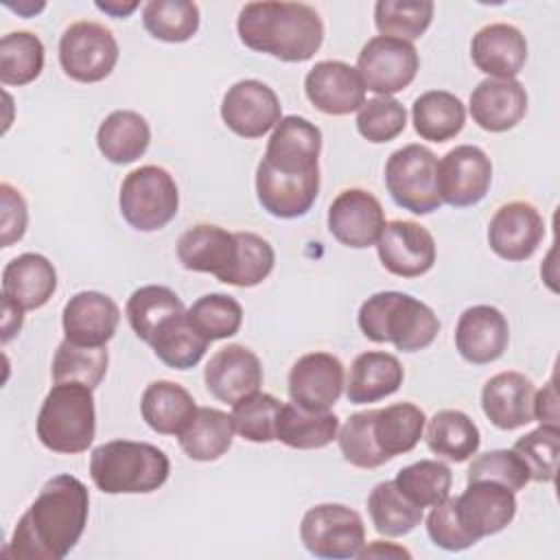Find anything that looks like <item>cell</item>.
I'll return each mask as SVG.
<instances>
[{"label": "cell", "instance_id": "obj_1", "mask_svg": "<svg viewBox=\"0 0 560 560\" xmlns=\"http://www.w3.org/2000/svg\"><path fill=\"white\" fill-rule=\"evenodd\" d=\"M90 494L74 475L50 477L2 549L13 560H63L83 536Z\"/></svg>", "mask_w": 560, "mask_h": 560}, {"label": "cell", "instance_id": "obj_2", "mask_svg": "<svg viewBox=\"0 0 560 560\" xmlns=\"http://www.w3.org/2000/svg\"><path fill=\"white\" fill-rule=\"evenodd\" d=\"M238 39L280 61H308L324 42V22L319 13L304 2H247L236 20Z\"/></svg>", "mask_w": 560, "mask_h": 560}, {"label": "cell", "instance_id": "obj_3", "mask_svg": "<svg viewBox=\"0 0 560 560\" xmlns=\"http://www.w3.org/2000/svg\"><path fill=\"white\" fill-rule=\"evenodd\" d=\"M361 332L374 343H394L400 352H418L433 343L440 319L433 308L402 291L370 295L357 315Z\"/></svg>", "mask_w": 560, "mask_h": 560}, {"label": "cell", "instance_id": "obj_4", "mask_svg": "<svg viewBox=\"0 0 560 560\" xmlns=\"http://www.w3.org/2000/svg\"><path fill=\"white\" fill-rule=\"evenodd\" d=\"M168 475V455L149 442L112 440L90 455V477L105 494H149L160 490Z\"/></svg>", "mask_w": 560, "mask_h": 560}, {"label": "cell", "instance_id": "obj_5", "mask_svg": "<svg viewBox=\"0 0 560 560\" xmlns=\"http://www.w3.org/2000/svg\"><path fill=\"white\" fill-rule=\"evenodd\" d=\"M35 431L52 453L74 455L88 451L96 433L92 389L81 383H55L39 407Z\"/></svg>", "mask_w": 560, "mask_h": 560}, {"label": "cell", "instance_id": "obj_6", "mask_svg": "<svg viewBox=\"0 0 560 560\" xmlns=\"http://www.w3.org/2000/svg\"><path fill=\"white\" fill-rule=\"evenodd\" d=\"M122 219L138 232L166 228L179 210V190L173 175L155 164L133 168L120 184Z\"/></svg>", "mask_w": 560, "mask_h": 560}, {"label": "cell", "instance_id": "obj_7", "mask_svg": "<svg viewBox=\"0 0 560 560\" xmlns=\"http://www.w3.org/2000/svg\"><path fill=\"white\" fill-rule=\"evenodd\" d=\"M438 164V155L429 147L405 144L396 149L385 162V186L394 203L420 217L440 210Z\"/></svg>", "mask_w": 560, "mask_h": 560}, {"label": "cell", "instance_id": "obj_8", "mask_svg": "<svg viewBox=\"0 0 560 560\" xmlns=\"http://www.w3.org/2000/svg\"><path fill=\"white\" fill-rule=\"evenodd\" d=\"M300 540L317 558H357L365 545V525L348 505L319 503L302 516Z\"/></svg>", "mask_w": 560, "mask_h": 560}, {"label": "cell", "instance_id": "obj_9", "mask_svg": "<svg viewBox=\"0 0 560 560\" xmlns=\"http://www.w3.org/2000/svg\"><path fill=\"white\" fill-rule=\"evenodd\" d=\"M116 61L118 42L98 22H72L59 37V63L72 81L98 83L112 74Z\"/></svg>", "mask_w": 560, "mask_h": 560}, {"label": "cell", "instance_id": "obj_10", "mask_svg": "<svg viewBox=\"0 0 560 560\" xmlns=\"http://www.w3.org/2000/svg\"><path fill=\"white\" fill-rule=\"evenodd\" d=\"M420 57L411 42L376 35L363 44L357 57V72L365 90L392 96L405 90L418 74Z\"/></svg>", "mask_w": 560, "mask_h": 560}, {"label": "cell", "instance_id": "obj_11", "mask_svg": "<svg viewBox=\"0 0 560 560\" xmlns=\"http://www.w3.org/2000/svg\"><path fill=\"white\" fill-rule=\"evenodd\" d=\"M451 501L453 514L472 545L503 532L516 516V492L488 479L466 481V490Z\"/></svg>", "mask_w": 560, "mask_h": 560}, {"label": "cell", "instance_id": "obj_12", "mask_svg": "<svg viewBox=\"0 0 560 560\" xmlns=\"http://www.w3.org/2000/svg\"><path fill=\"white\" fill-rule=\"evenodd\" d=\"M322 131L304 116H282L273 127L260 160L269 171L284 177L319 175Z\"/></svg>", "mask_w": 560, "mask_h": 560}, {"label": "cell", "instance_id": "obj_13", "mask_svg": "<svg viewBox=\"0 0 560 560\" xmlns=\"http://www.w3.org/2000/svg\"><path fill=\"white\" fill-rule=\"evenodd\" d=\"M221 118L232 133L254 140L280 122L282 105L267 83L241 79L223 94Z\"/></svg>", "mask_w": 560, "mask_h": 560}, {"label": "cell", "instance_id": "obj_14", "mask_svg": "<svg viewBox=\"0 0 560 560\" xmlns=\"http://www.w3.org/2000/svg\"><path fill=\"white\" fill-rule=\"evenodd\" d=\"M492 184V162L475 144H457L438 164V188L442 203L468 208L479 203Z\"/></svg>", "mask_w": 560, "mask_h": 560}, {"label": "cell", "instance_id": "obj_15", "mask_svg": "<svg viewBox=\"0 0 560 560\" xmlns=\"http://www.w3.org/2000/svg\"><path fill=\"white\" fill-rule=\"evenodd\" d=\"M177 260L188 271L212 273L219 282L232 284L238 267L236 234L212 223H197L179 236Z\"/></svg>", "mask_w": 560, "mask_h": 560}, {"label": "cell", "instance_id": "obj_16", "mask_svg": "<svg viewBox=\"0 0 560 560\" xmlns=\"http://www.w3.org/2000/svg\"><path fill=\"white\" fill-rule=\"evenodd\" d=\"M383 228L385 210L365 188H346L328 206V232L350 249L376 245Z\"/></svg>", "mask_w": 560, "mask_h": 560}, {"label": "cell", "instance_id": "obj_17", "mask_svg": "<svg viewBox=\"0 0 560 560\" xmlns=\"http://www.w3.org/2000/svg\"><path fill=\"white\" fill-rule=\"evenodd\" d=\"M542 238L545 219L529 201L503 203L488 223V245L508 262L532 258Z\"/></svg>", "mask_w": 560, "mask_h": 560}, {"label": "cell", "instance_id": "obj_18", "mask_svg": "<svg viewBox=\"0 0 560 560\" xmlns=\"http://www.w3.org/2000/svg\"><path fill=\"white\" fill-rule=\"evenodd\" d=\"M376 252L381 265L398 278L424 276L435 262V241L431 232L416 221H389L385 223Z\"/></svg>", "mask_w": 560, "mask_h": 560}, {"label": "cell", "instance_id": "obj_19", "mask_svg": "<svg viewBox=\"0 0 560 560\" xmlns=\"http://www.w3.org/2000/svg\"><path fill=\"white\" fill-rule=\"evenodd\" d=\"M346 387L343 363L330 352H308L289 372V398L308 411H328Z\"/></svg>", "mask_w": 560, "mask_h": 560}, {"label": "cell", "instance_id": "obj_20", "mask_svg": "<svg viewBox=\"0 0 560 560\" xmlns=\"http://www.w3.org/2000/svg\"><path fill=\"white\" fill-rule=\"evenodd\" d=\"M306 98L328 116H346L359 112L365 103V85L357 68L346 61H317L304 77Z\"/></svg>", "mask_w": 560, "mask_h": 560}, {"label": "cell", "instance_id": "obj_21", "mask_svg": "<svg viewBox=\"0 0 560 560\" xmlns=\"http://www.w3.org/2000/svg\"><path fill=\"white\" fill-rule=\"evenodd\" d=\"M203 381L217 400L234 405L260 389L262 365L247 346L230 343L210 357L203 368Z\"/></svg>", "mask_w": 560, "mask_h": 560}, {"label": "cell", "instance_id": "obj_22", "mask_svg": "<svg viewBox=\"0 0 560 560\" xmlns=\"http://www.w3.org/2000/svg\"><path fill=\"white\" fill-rule=\"evenodd\" d=\"M510 341L505 315L490 304L468 306L455 326V348L464 361L486 365L497 361Z\"/></svg>", "mask_w": 560, "mask_h": 560}, {"label": "cell", "instance_id": "obj_23", "mask_svg": "<svg viewBox=\"0 0 560 560\" xmlns=\"http://www.w3.org/2000/svg\"><path fill=\"white\" fill-rule=\"evenodd\" d=\"M118 322V304L101 291H79L61 311L63 335L79 346H105L114 337Z\"/></svg>", "mask_w": 560, "mask_h": 560}, {"label": "cell", "instance_id": "obj_24", "mask_svg": "<svg viewBox=\"0 0 560 560\" xmlns=\"http://www.w3.org/2000/svg\"><path fill=\"white\" fill-rule=\"evenodd\" d=\"M468 109L483 131L503 133L527 114L525 85L516 79H483L470 92Z\"/></svg>", "mask_w": 560, "mask_h": 560}, {"label": "cell", "instance_id": "obj_25", "mask_svg": "<svg viewBox=\"0 0 560 560\" xmlns=\"http://www.w3.org/2000/svg\"><path fill=\"white\" fill-rule=\"evenodd\" d=\"M470 57L490 79H514L527 61V39L516 26L492 22L472 35Z\"/></svg>", "mask_w": 560, "mask_h": 560}, {"label": "cell", "instance_id": "obj_26", "mask_svg": "<svg viewBox=\"0 0 560 560\" xmlns=\"http://www.w3.org/2000/svg\"><path fill=\"white\" fill-rule=\"evenodd\" d=\"M534 383L514 370L490 376L481 389V409L501 431H514L534 420Z\"/></svg>", "mask_w": 560, "mask_h": 560}, {"label": "cell", "instance_id": "obj_27", "mask_svg": "<svg viewBox=\"0 0 560 560\" xmlns=\"http://www.w3.org/2000/svg\"><path fill=\"white\" fill-rule=\"evenodd\" d=\"M57 291L55 265L35 252L9 260L2 269V298L24 311L42 308Z\"/></svg>", "mask_w": 560, "mask_h": 560}, {"label": "cell", "instance_id": "obj_28", "mask_svg": "<svg viewBox=\"0 0 560 560\" xmlns=\"http://www.w3.org/2000/svg\"><path fill=\"white\" fill-rule=\"evenodd\" d=\"M319 195V175L284 177L258 162L256 166V197L262 210L276 219L304 217Z\"/></svg>", "mask_w": 560, "mask_h": 560}, {"label": "cell", "instance_id": "obj_29", "mask_svg": "<svg viewBox=\"0 0 560 560\" xmlns=\"http://www.w3.org/2000/svg\"><path fill=\"white\" fill-rule=\"evenodd\" d=\"M405 370L400 361L381 350L361 352L352 365L346 381V396L352 405H368L383 400L400 389Z\"/></svg>", "mask_w": 560, "mask_h": 560}, {"label": "cell", "instance_id": "obj_30", "mask_svg": "<svg viewBox=\"0 0 560 560\" xmlns=\"http://www.w3.org/2000/svg\"><path fill=\"white\" fill-rule=\"evenodd\" d=\"M195 398L186 387L173 381H153L140 398L142 420L162 435H179L197 413Z\"/></svg>", "mask_w": 560, "mask_h": 560}, {"label": "cell", "instance_id": "obj_31", "mask_svg": "<svg viewBox=\"0 0 560 560\" xmlns=\"http://www.w3.org/2000/svg\"><path fill=\"white\" fill-rule=\"evenodd\" d=\"M151 142L147 118L131 109H116L101 122L96 147L112 164H131L142 158Z\"/></svg>", "mask_w": 560, "mask_h": 560}, {"label": "cell", "instance_id": "obj_32", "mask_svg": "<svg viewBox=\"0 0 560 560\" xmlns=\"http://www.w3.org/2000/svg\"><path fill=\"white\" fill-rule=\"evenodd\" d=\"M339 433V418L332 411H308L284 402L276 422V440L289 448L313 451L328 446Z\"/></svg>", "mask_w": 560, "mask_h": 560}, {"label": "cell", "instance_id": "obj_33", "mask_svg": "<svg viewBox=\"0 0 560 560\" xmlns=\"http://www.w3.org/2000/svg\"><path fill=\"white\" fill-rule=\"evenodd\" d=\"M411 120L422 140L446 142L464 129L466 107L446 90H429L413 101Z\"/></svg>", "mask_w": 560, "mask_h": 560}, {"label": "cell", "instance_id": "obj_34", "mask_svg": "<svg viewBox=\"0 0 560 560\" xmlns=\"http://www.w3.org/2000/svg\"><path fill=\"white\" fill-rule=\"evenodd\" d=\"M427 416L413 402H394L374 409V442L387 462L396 455L409 453L422 438Z\"/></svg>", "mask_w": 560, "mask_h": 560}, {"label": "cell", "instance_id": "obj_35", "mask_svg": "<svg viewBox=\"0 0 560 560\" xmlns=\"http://www.w3.org/2000/svg\"><path fill=\"white\" fill-rule=\"evenodd\" d=\"M481 444V433L477 424L459 409H440L427 424V446L438 457L448 462L470 459Z\"/></svg>", "mask_w": 560, "mask_h": 560}, {"label": "cell", "instance_id": "obj_36", "mask_svg": "<svg viewBox=\"0 0 560 560\" xmlns=\"http://www.w3.org/2000/svg\"><path fill=\"white\" fill-rule=\"evenodd\" d=\"M177 440L186 457L195 462H214L232 446V416L214 407H199L192 422L177 435Z\"/></svg>", "mask_w": 560, "mask_h": 560}, {"label": "cell", "instance_id": "obj_37", "mask_svg": "<svg viewBox=\"0 0 560 560\" xmlns=\"http://www.w3.org/2000/svg\"><path fill=\"white\" fill-rule=\"evenodd\" d=\"M179 295L162 284H144L131 293L125 306L127 322L138 339L151 343L155 332L175 315L184 313Z\"/></svg>", "mask_w": 560, "mask_h": 560}, {"label": "cell", "instance_id": "obj_38", "mask_svg": "<svg viewBox=\"0 0 560 560\" xmlns=\"http://www.w3.org/2000/svg\"><path fill=\"white\" fill-rule=\"evenodd\" d=\"M424 508L407 499L396 481H381L368 494V514L378 534L398 538L416 529L424 516Z\"/></svg>", "mask_w": 560, "mask_h": 560}, {"label": "cell", "instance_id": "obj_39", "mask_svg": "<svg viewBox=\"0 0 560 560\" xmlns=\"http://www.w3.org/2000/svg\"><path fill=\"white\" fill-rule=\"evenodd\" d=\"M208 339L190 324L186 311L171 317L149 343L155 357L173 370L195 368L208 350Z\"/></svg>", "mask_w": 560, "mask_h": 560}, {"label": "cell", "instance_id": "obj_40", "mask_svg": "<svg viewBox=\"0 0 560 560\" xmlns=\"http://www.w3.org/2000/svg\"><path fill=\"white\" fill-rule=\"evenodd\" d=\"M109 354L105 346H79L63 339L52 357V381L55 383H81L90 389L98 387L107 374Z\"/></svg>", "mask_w": 560, "mask_h": 560}, {"label": "cell", "instance_id": "obj_41", "mask_svg": "<svg viewBox=\"0 0 560 560\" xmlns=\"http://www.w3.org/2000/svg\"><path fill=\"white\" fill-rule=\"evenodd\" d=\"M44 70V44L31 31H13L0 39V81L26 85Z\"/></svg>", "mask_w": 560, "mask_h": 560}, {"label": "cell", "instance_id": "obj_42", "mask_svg": "<svg viewBox=\"0 0 560 560\" xmlns=\"http://www.w3.org/2000/svg\"><path fill=\"white\" fill-rule=\"evenodd\" d=\"M147 33L160 42H188L199 28V7L190 0H151L142 9Z\"/></svg>", "mask_w": 560, "mask_h": 560}, {"label": "cell", "instance_id": "obj_43", "mask_svg": "<svg viewBox=\"0 0 560 560\" xmlns=\"http://www.w3.org/2000/svg\"><path fill=\"white\" fill-rule=\"evenodd\" d=\"M435 4L431 0H378L374 24L381 35L413 42L431 26Z\"/></svg>", "mask_w": 560, "mask_h": 560}, {"label": "cell", "instance_id": "obj_44", "mask_svg": "<svg viewBox=\"0 0 560 560\" xmlns=\"http://www.w3.org/2000/svg\"><path fill=\"white\" fill-rule=\"evenodd\" d=\"M394 481L400 492L416 505L433 508L448 497L453 486V472L440 459H420L400 468Z\"/></svg>", "mask_w": 560, "mask_h": 560}, {"label": "cell", "instance_id": "obj_45", "mask_svg": "<svg viewBox=\"0 0 560 560\" xmlns=\"http://www.w3.org/2000/svg\"><path fill=\"white\" fill-rule=\"evenodd\" d=\"M186 315L210 343L236 335L243 324V306L238 300L225 293H208L197 298Z\"/></svg>", "mask_w": 560, "mask_h": 560}, {"label": "cell", "instance_id": "obj_46", "mask_svg": "<svg viewBox=\"0 0 560 560\" xmlns=\"http://www.w3.org/2000/svg\"><path fill=\"white\" fill-rule=\"evenodd\" d=\"M282 402L271 394H252L232 405L234 431L254 444H267L276 440V422Z\"/></svg>", "mask_w": 560, "mask_h": 560}, {"label": "cell", "instance_id": "obj_47", "mask_svg": "<svg viewBox=\"0 0 560 560\" xmlns=\"http://www.w3.org/2000/svg\"><path fill=\"white\" fill-rule=\"evenodd\" d=\"M560 429L556 424H540L538 429L518 438L512 451L523 459L529 472V481L551 483L558 466Z\"/></svg>", "mask_w": 560, "mask_h": 560}, {"label": "cell", "instance_id": "obj_48", "mask_svg": "<svg viewBox=\"0 0 560 560\" xmlns=\"http://www.w3.org/2000/svg\"><path fill=\"white\" fill-rule=\"evenodd\" d=\"M372 424H374V409H365V411L352 413L337 433L339 451L343 459L354 468L370 470L387 462V457L378 451L374 442Z\"/></svg>", "mask_w": 560, "mask_h": 560}, {"label": "cell", "instance_id": "obj_49", "mask_svg": "<svg viewBox=\"0 0 560 560\" xmlns=\"http://www.w3.org/2000/svg\"><path fill=\"white\" fill-rule=\"evenodd\" d=\"M407 127V109L394 96H374L359 107L357 131L374 144H383L400 136Z\"/></svg>", "mask_w": 560, "mask_h": 560}, {"label": "cell", "instance_id": "obj_50", "mask_svg": "<svg viewBox=\"0 0 560 560\" xmlns=\"http://www.w3.org/2000/svg\"><path fill=\"white\" fill-rule=\"evenodd\" d=\"M479 479L497 481L510 488L512 492H518L529 483V472L523 459L512 448H494L477 455L470 462L466 470V481H479Z\"/></svg>", "mask_w": 560, "mask_h": 560}, {"label": "cell", "instance_id": "obj_51", "mask_svg": "<svg viewBox=\"0 0 560 560\" xmlns=\"http://www.w3.org/2000/svg\"><path fill=\"white\" fill-rule=\"evenodd\" d=\"M238 241V267L232 287H256L271 271L276 262V252L267 238L254 232H234Z\"/></svg>", "mask_w": 560, "mask_h": 560}, {"label": "cell", "instance_id": "obj_52", "mask_svg": "<svg viewBox=\"0 0 560 560\" xmlns=\"http://www.w3.org/2000/svg\"><path fill=\"white\" fill-rule=\"evenodd\" d=\"M0 245L11 247L26 232L28 208L22 192L7 182L0 184Z\"/></svg>", "mask_w": 560, "mask_h": 560}, {"label": "cell", "instance_id": "obj_53", "mask_svg": "<svg viewBox=\"0 0 560 560\" xmlns=\"http://www.w3.org/2000/svg\"><path fill=\"white\" fill-rule=\"evenodd\" d=\"M534 420H538L540 424L558 427V394L553 376L538 394H534Z\"/></svg>", "mask_w": 560, "mask_h": 560}, {"label": "cell", "instance_id": "obj_54", "mask_svg": "<svg viewBox=\"0 0 560 560\" xmlns=\"http://www.w3.org/2000/svg\"><path fill=\"white\" fill-rule=\"evenodd\" d=\"M22 313L24 308L2 298V343H7L11 337H15V332H20L22 317H24Z\"/></svg>", "mask_w": 560, "mask_h": 560}, {"label": "cell", "instance_id": "obj_55", "mask_svg": "<svg viewBox=\"0 0 560 560\" xmlns=\"http://www.w3.org/2000/svg\"><path fill=\"white\" fill-rule=\"evenodd\" d=\"M368 556H402V558H411V553L402 547H394L392 542H383V540H372L370 547L363 545V549L359 551V558H368Z\"/></svg>", "mask_w": 560, "mask_h": 560}, {"label": "cell", "instance_id": "obj_56", "mask_svg": "<svg viewBox=\"0 0 560 560\" xmlns=\"http://www.w3.org/2000/svg\"><path fill=\"white\" fill-rule=\"evenodd\" d=\"M96 9L109 13L112 18H127L131 11L138 9V2H127V4H122V2H96Z\"/></svg>", "mask_w": 560, "mask_h": 560}, {"label": "cell", "instance_id": "obj_57", "mask_svg": "<svg viewBox=\"0 0 560 560\" xmlns=\"http://www.w3.org/2000/svg\"><path fill=\"white\" fill-rule=\"evenodd\" d=\"M7 7L13 9V11H18V13H24V15H31V13H37V11L44 9V4H18V7L7 4Z\"/></svg>", "mask_w": 560, "mask_h": 560}]
</instances>
